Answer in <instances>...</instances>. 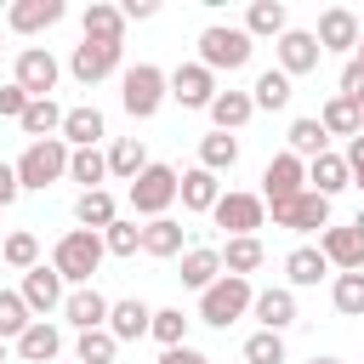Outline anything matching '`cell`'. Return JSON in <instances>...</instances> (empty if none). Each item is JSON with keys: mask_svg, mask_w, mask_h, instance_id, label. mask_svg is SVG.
<instances>
[{"mask_svg": "<svg viewBox=\"0 0 364 364\" xmlns=\"http://www.w3.org/2000/svg\"><path fill=\"white\" fill-rule=\"evenodd\" d=\"M102 233H91V228H74V233H63L57 239V250H51V267H57V279L63 284H91V273L102 267Z\"/></svg>", "mask_w": 364, "mask_h": 364, "instance_id": "obj_1", "label": "cell"}, {"mask_svg": "<svg viewBox=\"0 0 364 364\" xmlns=\"http://www.w3.org/2000/svg\"><path fill=\"white\" fill-rule=\"evenodd\" d=\"M57 176H68V142H63V136L28 142V148H23V159H17V188H34V193H46Z\"/></svg>", "mask_w": 364, "mask_h": 364, "instance_id": "obj_2", "label": "cell"}, {"mask_svg": "<svg viewBox=\"0 0 364 364\" xmlns=\"http://www.w3.org/2000/svg\"><path fill=\"white\" fill-rule=\"evenodd\" d=\"M250 301H256L250 279H233V273H222L210 290H199V318H205V324H216V330H228L233 318H245V313H250Z\"/></svg>", "mask_w": 364, "mask_h": 364, "instance_id": "obj_3", "label": "cell"}, {"mask_svg": "<svg viewBox=\"0 0 364 364\" xmlns=\"http://www.w3.org/2000/svg\"><path fill=\"white\" fill-rule=\"evenodd\" d=\"M199 63L216 74V68H245L250 63V34L245 28H233V23H210L205 34H199Z\"/></svg>", "mask_w": 364, "mask_h": 364, "instance_id": "obj_4", "label": "cell"}, {"mask_svg": "<svg viewBox=\"0 0 364 364\" xmlns=\"http://www.w3.org/2000/svg\"><path fill=\"white\" fill-rule=\"evenodd\" d=\"M165 97H171V91H165V74H159L154 63L125 68V80H119V102H125V114H131V119H154Z\"/></svg>", "mask_w": 364, "mask_h": 364, "instance_id": "obj_5", "label": "cell"}, {"mask_svg": "<svg viewBox=\"0 0 364 364\" xmlns=\"http://www.w3.org/2000/svg\"><path fill=\"white\" fill-rule=\"evenodd\" d=\"M171 205H176V171L148 159V171H136V176H131V210L154 222V216H165Z\"/></svg>", "mask_w": 364, "mask_h": 364, "instance_id": "obj_6", "label": "cell"}, {"mask_svg": "<svg viewBox=\"0 0 364 364\" xmlns=\"http://www.w3.org/2000/svg\"><path fill=\"white\" fill-rule=\"evenodd\" d=\"M210 216H216V228H228V239H256L267 205H262L256 193H222V199L210 205Z\"/></svg>", "mask_w": 364, "mask_h": 364, "instance_id": "obj_7", "label": "cell"}, {"mask_svg": "<svg viewBox=\"0 0 364 364\" xmlns=\"http://www.w3.org/2000/svg\"><path fill=\"white\" fill-rule=\"evenodd\" d=\"M273 228H296V233H313V228H330V199H324V193H313V188H301L296 199H284V205H273Z\"/></svg>", "mask_w": 364, "mask_h": 364, "instance_id": "obj_8", "label": "cell"}, {"mask_svg": "<svg viewBox=\"0 0 364 364\" xmlns=\"http://www.w3.org/2000/svg\"><path fill=\"white\" fill-rule=\"evenodd\" d=\"M165 91H171L182 108H210V97H216V74H210L205 63H182L176 74H165Z\"/></svg>", "mask_w": 364, "mask_h": 364, "instance_id": "obj_9", "label": "cell"}, {"mask_svg": "<svg viewBox=\"0 0 364 364\" xmlns=\"http://www.w3.org/2000/svg\"><path fill=\"white\" fill-rule=\"evenodd\" d=\"M301 188H307V165H301L296 154H273L267 171H262V193H267V205H284V199H296Z\"/></svg>", "mask_w": 364, "mask_h": 364, "instance_id": "obj_10", "label": "cell"}, {"mask_svg": "<svg viewBox=\"0 0 364 364\" xmlns=\"http://www.w3.org/2000/svg\"><path fill=\"white\" fill-rule=\"evenodd\" d=\"M17 296H23V307H28L34 318H46V313H57V307H63V296H68V290H63L57 267H46V262H40V267H28V273H23V290H17Z\"/></svg>", "mask_w": 364, "mask_h": 364, "instance_id": "obj_11", "label": "cell"}, {"mask_svg": "<svg viewBox=\"0 0 364 364\" xmlns=\"http://www.w3.org/2000/svg\"><path fill=\"white\" fill-rule=\"evenodd\" d=\"M28 97H51V85H57V57L46 51V46H23L17 51V74H11Z\"/></svg>", "mask_w": 364, "mask_h": 364, "instance_id": "obj_12", "label": "cell"}, {"mask_svg": "<svg viewBox=\"0 0 364 364\" xmlns=\"http://www.w3.org/2000/svg\"><path fill=\"white\" fill-rule=\"evenodd\" d=\"M68 68H74V80H80V85H97V80H108V74L119 68V46L80 40V46H74V57H68Z\"/></svg>", "mask_w": 364, "mask_h": 364, "instance_id": "obj_13", "label": "cell"}, {"mask_svg": "<svg viewBox=\"0 0 364 364\" xmlns=\"http://www.w3.org/2000/svg\"><path fill=\"white\" fill-rule=\"evenodd\" d=\"M318 57H324V51H318V40H313L307 28H284V34H279V74H290V80H296V74H313Z\"/></svg>", "mask_w": 364, "mask_h": 364, "instance_id": "obj_14", "label": "cell"}, {"mask_svg": "<svg viewBox=\"0 0 364 364\" xmlns=\"http://www.w3.org/2000/svg\"><path fill=\"white\" fill-rule=\"evenodd\" d=\"M318 250H324L330 267H341V273H364V233H358V228H324Z\"/></svg>", "mask_w": 364, "mask_h": 364, "instance_id": "obj_15", "label": "cell"}, {"mask_svg": "<svg viewBox=\"0 0 364 364\" xmlns=\"http://www.w3.org/2000/svg\"><path fill=\"white\" fill-rule=\"evenodd\" d=\"M63 318H68L74 330H102V324H108V296L91 290V284H80V290L63 296Z\"/></svg>", "mask_w": 364, "mask_h": 364, "instance_id": "obj_16", "label": "cell"}, {"mask_svg": "<svg viewBox=\"0 0 364 364\" xmlns=\"http://www.w3.org/2000/svg\"><path fill=\"white\" fill-rule=\"evenodd\" d=\"M148 318H154V307L148 301H136V296H125V301H108V336L114 341H136V336H148Z\"/></svg>", "mask_w": 364, "mask_h": 364, "instance_id": "obj_17", "label": "cell"}, {"mask_svg": "<svg viewBox=\"0 0 364 364\" xmlns=\"http://www.w3.org/2000/svg\"><path fill=\"white\" fill-rule=\"evenodd\" d=\"M318 51H353L358 46V17L347 11V6H330L324 17H318Z\"/></svg>", "mask_w": 364, "mask_h": 364, "instance_id": "obj_18", "label": "cell"}, {"mask_svg": "<svg viewBox=\"0 0 364 364\" xmlns=\"http://www.w3.org/2000/svg\"><path fill=\"white\" fill-rule=\"evenodd\" d=\"M188 290H210L216 279H222V250H210V245H193V250H182V273H176Z\"/></svg>", "mask_w": 364, "mask_h": 364, "instance_id": "obj_19", "label": "cell"}, {"mask_svg": "<svg viewBox=\"0 0 364 364\" xmlns=\"http://www.w3.org/2000/svg\"><path fill=\"white\" fill-rule=\"evenodd\" d=\"M250 313L262 318V330H284V324H296V296L284 290V284H273V290H256V301H250Z\"/></svg>", "mask_w": 364, "mask_h": 364, "instance_id": "obj_20", "label": "cell"}, {"mask_svg": "<svg viewBox=\"0 0 364 364\" xmlns=\"http://www.w3.org/2000/svg\"><path fill=\"white\" fill-rule=\"evenodd\" d=\"M176 199H182V210H210V205L222 199V188H216V176H210L205 165H193V171L176 176Z\"/></svg>", "mask_w": 364, "mask_h": 364, "instance_id": "obj_21", "label": "cell"}, {"mask_svg": "<svg viewBox=\"0 0 364 364\" xmlns=\"http://www.w3.org/2000/svg\"><path fill=\"white\" fill-rule=\"evenodd\" d=\"M63 353V336H57V324H46V318H34L23 336H17V358H28V364H51Z\"/></svg>", "mask_w": 364, "mask_h": 364, "instance_id": "obj_22", "label": "cell"}, {"mask_svg": "<svg viewBox=\"0 0 364 364\" xmlns=\"http://www.w3.org/2000/svg\"><path fill=\"white\" fill-rule=\"evenodd\" d=\"M63 17V0H17L11 11H6V23L17 28V34H40V28H51Z\"/></svg>", "mask_w": 364, "mask_h": 364, "instance_id": "obj_23", "label": "cell"}, {"mask_svg": "<svg viewBox=\"0 0 364 364\" xmlns=\"http://www.w3.org/2000/svg\"><path fill=\"white\" fill-rule=\"evenodd\" d=\"M85 40L119 46V40H125V11L108 6V0H91V6H85Z\"/></svg>", "mask_w": 364, "mask_h": 364, "instance_id": "obj_24", "label": "cell"}, {"mask_svg": "<svg viewBox=\"0 0 364 364\" xmlns=\"http://www.w3.org/2000/svg\"><path fill=\"white\" fill-rule=\"evenodd\" d=\"M307 182H313V193H324V199H336V193H341V188H347L353 176H347V159L324 148L318 159H307Z\"/></svg>", "mask_w": 364, "mask_h": 364, "instance_id": "obj_25", "label": "cell"}, {"mask_svg": "<svg viewBox=\"0 0 364 364\" xmlns=\"http://www.w3.org/2000/svg\"><path fill=\"white\" fill-rule=\"evenodd\" d=\"M250 114H256L250 91H216V97H210V119H216V131H228V136H233Z\"/></svg>", "mask_w": 364, "mask_h": 364, "instance_id": "obj_26", "label": "cell"}, {"mask_svg": "<svg viewBox=\"0 0 364 364\" xmlns=\"http://www.w3.org/2000/svg\"><path fill=\"white\" fill-rule=\"evenodd\" d=\"M34 142H46V136H57L63 131V108L51 102V97H28V108H23V119H17Z\"/></svg>", "mask_w": 364, "mask_h": 364, "instance_id": "obj_27", "label": "cell"}, {"mask_svg": "<svg viewBox=\"0 0 364 364\" xmlns=\"http://www.w3.org/2000/svg\"><path fill=\"white\" fill-rule=\"evenodd\" d=\"M97 136H102V114L85 102V108H63V142H74V148H97Z\"/></svg>", "mask_w": 364, "mask_h": 364, "instance_id": "obj_28", "label": "cell"}, {"mask_svg": "<svg viewBox=\"0 0 364 364\" xmlns=\"http://www.w3.org/2000/svg\"><path fill=\"white\" fill-rule=\"evenodd\" d=\"M142 256H182V222H171V216H154L148 228H142Z\"/></svg>", "mask_w": 364, "mask_h": 364, "instance_id": "obj_29", "label": "cell"}, {"mask_svg": "<svg viewBox=\"0 0 364 364\" xmlns=\"http://www.w3.org/2000/svg\"><path fill=\"white\" fill-rule=\"evenodd\" d=\"M199 165L216 176V171H233L239 165V136H228V131H210V136H199Z\"/></svg>", "mask_w": 364, "mask_h": 364, "instance_id": "obj_30", "label": "cell"}, {"mask_svg": "<svg viewBox=\"0 0 364 364\" xmlns=\"http://www.w3.org/2000/svg\"><path fill=\"white\" fill-rule=\"evenodd\" d=\"M74 222H80V228H91V233H102V228L114 222V193H108V188L80 193V199H74Z\"/></svg>", "mask_w": 364, "mask_h": 364, "instance_id": "obj_31", "label": "cell"}, {"mask_svg": "<svg viewBox=\"0 0 364 364\" xmlns=\"http://www.w3.org/2000/svg\"><path fill=\"white\" fill-rule=\"evenodd\" d=\"M262 239H228L222 245V273H233V279H250L256 267H262Z\"/></svg>", "mask_w": 364, "mask_h": 364, "instance_id": "obj_32", "label": "cell"}, {"mask_svg": "<svg viewBox=\"0 0 364 364\" xmlns=\"http://www.w3.org/2000/svg\"><path fill=\"white\" fill-rule=\"evenodd\" d=\"M284 136H290V154H296L301 165H307V159H318V154H324V142H330V136H324V125H318L313 114H307V119H290V131H284Z\"/></svg>", "mask_w": 364, "mask_h": 364, "instance_id": "obj_33", "label": "cell"}, {"mask_svg": "<svg viewBox=\"0 0 364 364\" xmlns=\"http://www.w3.org/2000/svg\"><path fill=\"white\" fill-rule=\"evenodd\" d=\"M284 273H290V284H318V279L330 273V262H324V250H313V245H296V250L284 256Z\"/></svg>", "mask_w": 364, "mask_h": 364, "instance_id": "obj_34", "label": "cell"}, {"mask_svg": "<svg viewBox=\"0 0 364 364\" xmlns=\"http://www.w3.org/2000/svg\"><path fill=\"white\" fill-rule=\"evenodd\" d=\"M290 23H284V0H250V11H245V34L256 40V34H284Z\"/></svg>", "mask_w": 364, "mask_h": 364, "instance_id": "obj_35", "label": "cell"}, {"mask_svg": "<svg viewBox=\"0 0 364 364\" xmlns=\"http://www.w3.org/2000/svg\"><path fill=\"white\" fill-rule=\"evenodd\" d=\"M108 171L114 176H136V171H148V148H142V136H119L114 148H108Z\"/></svg>", "mask_w": 364, "mask_h": 364, "instance_id": "obj_36", "label": "cell"}, {"mask_svg": "<svg viewBox=\"0 0 364 364\" xmlns=\"http://www.w3.org/2000/svg\"><path fill=\"white\" fill-rule=\"evenodd\" d=\"M68 176L85 182V193L102 188V176H108V154H97V148H68Z\"/></svg>", "mask_w": 364, "mask_h": 364, "instance_id": "obj_37", "label": "cell"}, {"mask_svg": "<svg viewBox=\"0 0 364 364\" xmlns=\"http://www.w3.org/2000/svg\"><path fill=\"white\" fill-rule=\"evenodd\" d=\"M250 102H256V108H284V102H290V74L262 68V74H256V85H250Z\"/></svg>", "mask_w": 364, "mask_h": 364, "instance_id": "obj_38", "label": "cell"}, {"mask_svg": "<svg viewBox=\"0 0 364 364\" xmlns=\"http://www.w3.org/2000/svg\"><path fill=\"white\" fill-rule=\"evenodd\" d=\"M330 301H336V313H347V318H364V273H336V284H330Z\"/></svg>", "mask_w": 364, "mask_h": 364, "instance_id": "obj_39", "label": "cell"}, {"mask_svg": "<svg viewBox=\"0 0 364 364\" xmlns=\"http://www.w3.org/2000/svg\"><path fill=\"white\" fill-rule=\"evenodd\" d=\"M318 125H324V136H358V108L347 97H330L324 114H318Z\"/></svg>", "mask_w": 364, "mask_h": 364, "instance_id": "obj_40", "label": "cell"}, {"mask_svg": "<svg viewBox=\"0 0 364 364\" xmlns=\"http://www.w3.org/2000/svg\"><path fill=\"white\" fill-rule=\"evenodd\" d=\"M148 336H154L159 347H182V336H188V313H182V307H159V313L148 318Z\"/></svg>", "mask_w": 364, "mask_h": 364, "instance_id": "obj_41", "label": "cell"}, {"mask_svg": "<svg viewBox=\"0 0 364 364\" xmlns=\"http://www.w3.org/2000/svg\"><path fill=\"white\" fill-rule=\"evenodd\" d=\"M114 353H119V341L108 330H80V341H74V358L80 364H114Z\"/></svg>", "mask_w": 364, "mask_h": 364, "instance_id": "obj_42", "label": "cell"}, {"mask_svg": "<svg viewBox=\"0 0 364 364\" xmlns=\"http://www.w3.org/2000/svg\"><path fill=\"white\" fill-rule=\"evenodd\" d=\"M28 324H34V313L23 307V296L17 290H0V341H17Z\"/></svg>", "mask_w": 364, "mask_h": 364, "instance_id": "obj_43", "label": "cell"}, {"mask_svg": "<svg viewBox=\"0 0 364 364\" xmlns=\"http://www.w3.org/2000/svg\"><path fill=\"white\" fill-rule=\"evenodd\" d=\"M102 250H108V256H136V250H142V228L114 216V222L102 228Z\"/></svg>", "mask_w": 364, "mask_h": 364, "instance_id": "obj_44", "label": "cell"}, {"mask_svg": "<svg viewBox=\"0 0 364 364\" xmlns=\"http://www.w3.org/2000/svg\"><path fill=\"white\" fill-rule=\"evenodd\" d=\"M0 256L28 273V267H40V239H34V233H6V239H0Z\"/></svg>", "mask_w": 364, "mask_h": 364, "instance_id": "obj_45", "label": "cell"}, {"mask_svg": "<svg viewBox=\"0 0 364 364\" xmlns=\"http://www.w3.org/2000/svg\"><path fill=\"white\" fill-rule=\"evenodd\" d=\"M245 364H284V336L256 330V336L245 341Z\"/></svg>", "mask_w": 364, "mask_h": 364, "instance_id": "obj_46", "label": "cell"}, {"mask_svg": "<svg viewBox=\"0 0 364 364\" xmlns=\"http://www.w3.org/2000/svg\"><path fill=\"white\" fill-rule=\"evenodd\" d=\"M336 97H347V102L364 114V63H358V57H347V68H341V91H336Z\"/></svg>", "mask_w": 364, "mask_h": 364, "instance_id": "obj_47", "label": "cell"}, {"mask_svg": "<svg viewBox=\"0 0 364 364\" xmlns=\"http://www.w3.org/2000/svg\"><path fill=\"white\" fill-rule=\"evenodd\" d=\"M23 108H28V91L11 80V85H0V119H23Z\"/></svg>", "mask_w": 364, "mask_h": 364, "instance_id": "obj_48", "label": "cell"}, {"mask_svg": "<svg viewBox=\"0 0 364 364\" xmlns=\"http://www.w3.org/2000/svg\"><path fill=\"white\" fill-rule=\"evenodd\" d=\"M341 159H347V176H353V188H364V136H353V148H347Z\"/></svg>", "mask_w": 364, "mask_h": 364, "instance_id": "obj_49", "label": "cell"}, {"mask_svg": "<svg viewBox=\"0 0 364 364\" xmlns=\"http://www.w3.org/2000/svg\"><path fill=\"white\" fill-rule=\"evenodd\" d=\"M17 193H23V188H17V165H6V159H0V210H6Z\"/></svg>", "mask_w": 364, "mask_h": 364, "instance_id": "obj_50", "label": "cell"}, {"mask_svg": "<svg viewBox=\"0 0 364 364\" xmlns=\"http://www.w3.org/2000/svg\"><path fill=\"white\" fill-rule=\"evenodd\" d=\"M159 364H210V358H205V353H193V347L182 341V347H165V353H159Z\"/></svg>", "mask_w": 364, "mask_h": 364, "instance_id": "obj_51", "label": "cell"}, {"mask_svg": "<svg viewBox=\"0 0 364 364\" xmlns=\"http://www.w3.org/2000/svg\"><path fill=\"white\" fill-rule=\"evenodd\" d=\"M119 11H125V17H136V23H142V17H154V11H159V6H154V0H125V6H119Z\"/></svg>", "mask_w": 364, "mask_h": 364, "instance_id": "obj_52", "label": "cell"}, {"mask_svg": "<svg viewBox=\"0 0 364 364\" xmlns=\"http://www.w3.org/2000/svg\"><path fill=\"white\" fill-rule=\"evenodd\" d=\"M307 364H341V358H330V353H324V358H318V353H313V358H307Z\"/></svg>", "mask_w": 364, "mask_h": 364, "instance_id": "obj_53", "label": "cell"}, {"mask_svg": "<svg viewBox=\"0 0 364 364\" xmlns=\"http://www.w3.org/2000/svg\"><path fill=\"white\" fill-rule=\"evenodd\" d=\"M353 57H358V63H364V28H358V46H353Z\"/></svg>", "mask_w": 364, "mask_h": 364, "instance_id": "obj_54", "label": "cell"}, {"mask_svg": "<svg viewBox=\"0 0 364 364\" xmlns=\"http://www.w3.org/2000/svg\"><path fill=\"white\" fill-rule=\"evenodd\" d=\"M353 228H358V233H364V210H358V216H353Z\"/></svg>", "mask_w": 364, "mask_h": 364, "instance_id": "obj_55", "label": "cell"}, {"mask_svg": "<svg viewBox=\"0 0 364 364\" xmlns=\"http://www.w3.org/2000/svg\"><path fill=\"white\" fill-rule=\"evenodd\" d=\"M358 136H364V114H358Z\"/></svg>", "mask_w": 364, "mask_h": 364, "instance_id": "obj_56", "label": "cell"}, {"mask_svg": "<svg viewBox=\"0 0 364 364\" xmlns=\"http://www.w3.org/2000/svg\"><path fill=\"white\" fill-rule=\"evenodd\" d=\"M0 364H6V341H0Z\"/></svg>", "mask_w": 364, "mask_h": 364, "instance_id": "obj_57", "label": "cell"}]
</instances>
